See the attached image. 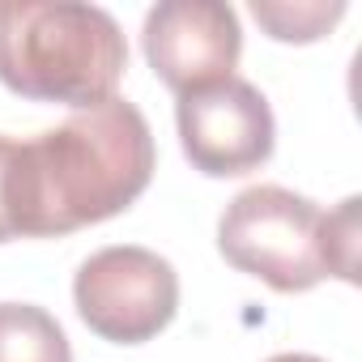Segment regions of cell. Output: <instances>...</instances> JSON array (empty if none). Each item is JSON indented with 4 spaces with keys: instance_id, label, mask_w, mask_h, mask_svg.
Masks as SVG:
<instances>
[{
    "instance_id": "cell-2",
    "label": "cell",
    "mask_w": 362,
    "mask_h": 362,
    "mask_svg": "<svg viewBox=\"0 0 362 362\" xmlns=\"http://www.w3.org/2000/svg\"><path fill=\"white\" fill-rule=\"evenodd\" d=\"M128 69L119 22L81 0H0V81L35 103L98 107Z\"/></svg>"
},
{
    "instance_id": "cell-7",
    "label": "cell",
    "mask_w": 362,
    "mask_h": 362,
    "mask_svg": "<svg viewBox=\"0 0 362 362\" xmlns=\"http://www.w3.org/2000/svg\"><path fill=\"white\" fill-rule=\"evenodd\" d=\"M0 362H73V345L52 311L0 303Z\"/></svg>"
},
{
    "instance_id": "cell-1",
    "label": "cell",
    "mask_w": 362,
    "mask_h": 362,
    "mask_svg": "<svg viewBox=\"0 0 362 362\" xmlns=\"http://www.w3.org/2000/svg\"><path fill=\"white\" fill-rule=\"evenodd\" d=\"M149 119L128 98L73 111L64 124L9 149L13 239H56L124 214L153 179Z\"/></svg>"
},
{
    "instance_id": "cell-3",
    "label": "cell",
    "mask_w": 362,
    "mask_h": 362,
    "mask_svg": "<svg viewBox=\"0 0 362 362\" xmlns=\"http://www.w3.org/2000/svg\"><path fill=\"white\" fill-rule=\"evenodd\" d=\"M358 197L324 214L311 197L277 184L243 188L218 222V252L230 269L260 277L277 294H303L328 277L358 281Z\"/></svg>"
},
{
    "instance_id": "cell-10",
    "label": "cell",
    "mask_w": 362,
    "mask_h": 362,
    "mask_svg": "<svg viewBox=\"0 0 362 362\" xmlns=\"http://www.w3.org/2000/svg\"><path fill=\"white\" fill-rule=\"evenodd\" d=\"M269 362H324V358H315V354H273Z\"/></svg>"
},
{
    "instance_id": "cell-9",
    "label": "cell",
    "mask_w": 362,
    "mask_h": 362,
    "mask_svg": "<svg viewBox=\"0 0 362 362\" xmlns=\"http://www.w3.org/2000/svg\"><path fill=\"white\" fill-rule=\"evenodd\" d=\"M9 149H13V136L0 132V243H13V222H9Z\"/></svg>"
},
{
    "instance_id": "cell-6",
    "label": "cell",
    "mask_w": 362,
    "mask_h": 362,
    "mask_svg": "<svg viewBox=\"0 0 362 362\" xmlns=\"http://www.w3.org/2000/svg\"><path fill=\"white\" fill-rule=\"evenodd\" d=\"M141 47L158 81L184 98L235 77L243 30L222 0H162L145 13Z\"/></svg>"
},
{
    "instance_id": "cell-5",
    "label": "cell",
    "mask_w": 362,
    "mask_h": 362,
    "mask_svg": "<svg viewBox=\"0 0 362 362\" xmlns=\"http://www.w3.org/2000/svg\"><path fill=\"white\" fill-rule=\"evenodd\" d=\"M175 124L184 158L209 179L247 175L273 158V107L243 77H226L218 86L184 94L175 103Z\"/></svg>"
},
{
    "instance_id": "cell-8",
    "label": "cell",
    "mask_w": 362,
    "mask_h": 362,
    "mask_svg": "<svg viewBox=\"0 0 362 362\" xmlns=\"http://www.w3.org/2000/svg\"><path fill=\"white\" fill-rule=\"evenodd\" d=\"M252 13L277 43H311L345 13V5L341 0L337 5H264V0H256Z\"/></svg>"
},
{
    "instance_id": "cell-4",
    "label": "cell",
    "mask_w": 362,
    "mask_h": 362,
    "mask_svg": "<svg viewBox=\"0 0 362 362\" xmlns=\"http://www.w3.org/2000/svg\"><path fill=\"white\" fill-rule=\"evenodd\" d=\"M73 303L90 332L115 345L153 341L179 311V273L166 256L115 243L81 260L73 277Z\"/></svg>"
}]
</instances>
